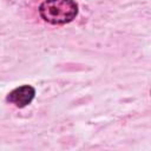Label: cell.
Instances as JSON below:
<instances>
[{
  "mask_svg": "<svg viewBox=\"0 0 151 151\" xmlns=\"http://www.w3.org/2000/svg\"><path fill=\"white\" fill-rule=\"evenodd\" d=\"M79 12L78 4L74 0H44L38 13L40 18L51 25H65L73 21Z\"/></svg>",
  "mask_w": 151,
  "mask_h": 151,
  "instance_id": "6da1fadb",
  "label": "cell"
},
{
  "mask_svg": "<svg viewBox=\"0 0 151 151\" xmlns=\"http://www.w3.org/2000/svg\"><path fill=\"white\" fill-rule=\"evenodd\" d=\"M35 97V90L31 85H21L19 87H15L12 90L7 97L6 100L17 107H25L32 103V100Z\"/></svg>",
  "mask_w": 151,
  "mask_h": 151,
  "instance_id": "7a4b0ae2",
  "label": "cell"
}]
</instances>
